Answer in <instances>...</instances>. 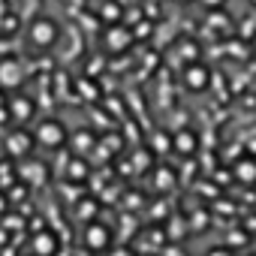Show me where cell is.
<instances>
[{
	"label": "cell",
	"instance_id": "obj_4",
	"mask_svg": "<svg viewBox=\"0 0 256 256\" xmlns=\"http://www.w3.org/2000/svg\"><path fill=\"white\" fill-rule=\"evenodd\" d=\"M24 84V66L18 58H0V88L16 90Z\"/></svg>",
	"mask_w": 256,
	"mask_h": 256
},
{
	"label": "cell",
	"instance_id": "obj_15",
	"mask_svg": "<svg viewBox=\"0 0 256 256\" xmlns=\"http://www.w3.org/2000/svg\"><path fill=\"white\" fill-rule=\"evenodd\" d=\"M202 4H205V6H211V10H214V6H223V4H226V0H202Z\"/></svg>",
	"mask_w": 256,
	"mask_h": 256
},
{
	"label": "cell",
	"instance_id": "obj_11",
	"mask_svg": "<svg viewBox=\"0 0 256 256\" xmlns=\"http://www.w3.org/2000/svg\"><path fill=\"white\" fill-rule=\"evenodd\" d=\"M235 169H238V178H241V181H250V184L256 181V163H253V160H244V163H238Z\"/></svg>",
	"mask_w": 256,
	"mask_h": 256
},
{
	"label": "cell",
	"instance_id": "obj_1",
	"mask_svg": "<svg viewBox=\"0 0 256 256\" xmlns=\"http://www.w3.org/2000/svg\"><path fill=\"white\" fill-rule=\"evenodd\" d=\"M58 36H60V24L54 18H48V16H40V18H34L28 24V42L34 48H42L46 52V48H52L58 42Z\"/></svg>",
	"mask_w": 256,
	"mask_h": 256
},
{
	"label": "cell",
	"instance_id": "obj_3",
	"mask_svg": "<svg viewBox=\"0 0 256 256\" xmlns=\"http://www.w3.org/2000/svg\"><path fill=\"white\" fill-rule=\"evenodd\" d=\"M82 241H84V247L90 253H102V250L112 247V229L106 223H100V220H90L84 226V232H82Z\"/></svg>",
	"mask_w": 256,
	"mask_h": 256
},
{
	"label": "cell",
	"instance_id": "obj_14",
	"mask_svg": "<svg viewBox=\"0 0 256 256\" xmlns=\"http://www.w3.org/2000/svg\"><path fill=\"white\" fill-rule=\"evenodd\" d=\"M108 256H136V253H133V250H126V247H120V250H112Z\"/></svg>",
	"mask_w": 256,
	"mask_h": 256
},
{
	"label": "cell",
	"instance_id": "obj_6",
	"mask_svg": "<svg viewBox=\"0 0 256 256\" xmlns=\"http://www.w3.org/2000/svg\"><path fill=\"white\" fill-rule=\"evenodd\" d=\"M6 145H10V154H12V157H28L30 148H34L36 142H34V133H28V130H16V133H10Z\"/></svg>",
	"mask_w": 256,
	"mask_h": 256
},
{
	"label": "cell",
	"instance_id": "obj_9",
	"mask_svg": "<svg viewBox=\"0 0 256 256\" xmlns=\"http://www.w3.org/2000/svg\"><path fill=\"white\" fill-rule=\"evenodd\" d=\"M10 112H12V118H16L18 124H28V120H30V114H34V102H30V100H24V96H18V100H12V102H10Z\"/></svg>",
	"mask_w": 256,
	"mask_h": 256
},
{
	"label": "cell",
	"instance_id": "obj_16",
	"mask_svg": "<svg viewBox=\"0 0 256 256\" xmlns=\"http://www.w3.org/2000/svg\"><path fill=\"white\" fill-rule=\"evenodd\" d=\"M4 208H6V199H4V196H0V211H4Z\"/></svg>",
	"mask_w": 256,
	"mask_h": 256
},
{
	"label": "cell",
	"instance_id": "obj_5",
	"mask_svg": "<svg viewBox=\"0 0 256 256\" xmlns=\"http://www.w3.org/2000/svg\"><path fill=\"white\" fill-rule=\"evenodd\" d=\"M58 247H60V241H58V235L52 229H40L34 235V241H30V253L34 256H54Z\"/></svg>",
	"mask_w": 256,
	"mask_h": 256
},
{
	"label": "cell",
	"instance_id": "obj_2",
	"mask_svg": "<svg viewBox=\"0 0 256 256\" xmlns=\"http://www.w3.org/2000/svg\"><path fill=\"white\" fill-rule=\"evenodd\" d=\"M34 142H36V145H42V148H52V151H58V148L66 142V126H64L60 120L48 118V120L36 124V130H34Z\"/></svg>",
	"mask_w": 256,
	"mask_h": 256
},
{
	"label": "cell",
	"instance_id": "obj_17",
	"mask_svg": "<svg viewBox=\"0 0 256 256\" xmlns=\"http://www.w3.org/2000/svg\"><path fill=\"white\" fill-rule=\"evenodd\" d=\"M211 256H217V250H214V253H211ZM220 256H226V253H220Z\"/></svg>",
	"mask_w": 256,
	"mask_h": 256
},
{
	"label": "cell",
	"instance_id": "obj_13",
	"mask_svg": "<svg viewBox=\"0 0 256 256\" xmlns=\"http://www.w3.org/2000/svg\"><path fill=\"white\" fill-rule=\"evenodd\" d=\"M88 175V166H82V160H76L72 166H70V178H76V181H82Z\"/></svg>",
	"mask_w": 256,
	"mask_h": 256
},
{
	"label": "cell",
	"instance_id": "obj_7",
	"mask_svg": "<svg viewBox=\"0 0 256 256\" xmlns=\"http://www.w3.org/2000/svg\"><path fill=\"white\" fill-rule=\"evenodd\" d=\"M208 82H211V76H208V70H205L202 64H190V66L184 70V84H187L190 90H205Z\"/></svg>",
	"mask_w": 256,
	"mask_h": 256
},
{
	"label": "cell",
	"instance_id": "obj_10",
	"mask_svg": "<svg viewBox=\"0 0 256 256\" xmlns=\"http://www.w3.org/2000/svg\"><path fill=\"white\" fill-rule=\"evenodd\" d=\"M175 148H178L181 154H193V151H196V136H193L190 130L178 133V136H175Z\"/></svg>",
	"mask_w": 256,
	"mask_h": 256
},
{
	"label": "cell",
	"instance_id": "obj_18",
	"mask_svg": "<svg viewBox=\"0 0 256 256\" xmlns=\"http://www.w3.org/2000/svg\"><path fill=\"white\" fill-rule=\"evenodd\" d=\"M30 256H34V253H30Z\"/></svg>",
	"mask_w": 256,
	"mask_h": 256
},
{
	"label": "cell",
	"instance_id": "obj_8",
	"mask_svg": "<svg viewBox=\"0 0 256 256\" xmlns=\"http://www.w3.org/2000/svg\"><path fill=\"white\" fill-rule=\"evenodd\" d=\"M133 42V34L126 30V28H108V36H106V46H108V52H124L126 46Z\"/></svg>",
	"mask_w": 256,
	"mask_h": 256
},
{
	"label": "cell",
	"instance_id": "obj_12",
	"mask_svg": "<svg viewBox=\"0 0 256 256\" xmlns=\"http://www.w3.org/2000/svg\"><path fill=\"white\" fill-rule=\"evenodd\" d=\"M76 145H78V148H76L78 154H82V151H90V148H94V136H90V133H78V136H76Z\"/></svg>",
	"mask_w": 256,
	"mask_h": 256
}]
</instances>
